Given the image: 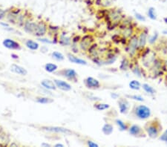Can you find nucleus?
<instances>
[{
    "label": "nucleus",
    "mask_w": 167,
    "mask_h": 147,
    "mask_svg": "<svg viewBox=\"0 0 167 147\" xmlns=\"http://www.w3.org/2000/svg\"><path fill=\"white\" fill-rule=\"evenodd\" d=\"M152 110L149 106L142 103H134L128 115L133 120H147L152 117Z\"/></svg>",
    "instance_id": "1"
},
{
    "label": "nucleus",
    "mask_w": 167,
    "mask_h": 147,
    "mask_svg": "<svg viewBox=\"0 0 167 147\" xmlns=\"http://www.w3.org/2000/svg\"><path fill=\"white\" fill-rule=\"evenodd\" d=\"M143 129L147 134V137L151 139H158L163 132V125L161 120L155 117L149 118L143 125Z\"/></svg>",
    "instance_id": "2"
},
{
    "label": "nucleus",
    "mask_w": 167,
    "mask_h": 147,
    "mask_svg": "<svg viewBox=\"0 0 167 147\" xmlns=\"http://www.w3.org/2000/svg\"><path fill=\"white\" fill-rule=\"evenodd\" d=\"M124 16L122 10L120 8L111 7L109 8H105V14L103 18L106 20L109 27H114L123 20Z\"/></svg>",
    "instance_id": "3"
},
{
    "label": "nucleus",
    "mask_w": 167,
    "mask_h": 147,
    "mask_svg": "<svg viewBox=\"0 0 167 147\" xmlns=\"http://www.w3.org/2000/svg\"><path fill=\"white\" fill-rule=\"evenodd\" d=\"M126 51L128 57L130 59H133L137 55L139 52L138 46V37L137 34H134L129 39H128L126 44Z\"/></svg>",
    "instance_id": "4"
},
{
    "label": "nucleus",
    "mask_w": 167,
    "mask_h": 147,
    "mask_svg": "<svg viewBox=\"0 0 167 147\" xmlns=\"http://www.w3.org/2000/svg\"><path fill=\"white\" fill-rule=\"evenodd\" d=\"M57 76L62 77L65 78L68 81L72 82V83H77L79 80V77H78V73L76 72L74 69L67 68V69H61L57 70L54 73Z\"/></svg>",
    "instance_id": "5"
},
{
    "label": "nucleus",
    "mask_w": 167,
    "mask_h": 147,
    "mask_svg": "<svg viewBox=\"0 0 167 147\" xmlns=\"http://www.w3.org/2000/svg\"><path fill=\"white\" fill-rule=\"evenodd\" d=\"M127 132L132 137L139 138V139L147 138V134L144 130L143 127L140 126L138 124H131Z\"/></svg>",
    "instance_id": "6"
},
{
    "label": "nucleus",
    "mask_w": 167,
    "mask_h": 147,
    "mask_svg": "<svg viewBox=\"0 0 167 147\" xmlns=\"http://www.w3.org/2000/svg\"><path fill=\"white\" fill-rule=\"evenodd\" d=\"M95 42V36L92 34H86L80 39L78 43V47L82 51L86 52L91 45Z\"/></svg>",
    "instance_id": "7"
},
{
    "label": "nucleus",
    "mask_w": 167,
    "mask_h": 147,
    "mask_svg": "<svg viewBox=\"0 0 167 147\" xmlns=\"http://www.w3.org/2000/svg\"><path fill=\"white\" fill-rule=\"evenodd\" d=\"M41 129L48 132L55 133V134H63L66 135H73L75 132L71 129L61 126H41Z\"/></svg>",
    "instance_id": "8"
},
{
    "label": "nucleus",
    "mask_w": 167,
    "mask_h": 147,
    "mask_svg": "<svg viewBox=\"0 0 167 147\" xmlns=\"http://www.w3.org/2000/svg\"><path fill=\"white\" fill-rule=\"evenodd\" d=\"M36 27H37V21L34 20L33 17L30 14L26 19L25 23L22 26V28L26 34L34 36L35 34Z\"/></svg>",
    "instance_id": "9"
},
{
    "label": "nucleus",
    "mask_w": 167,
    "mask_h": 147,
    "mask_svg": "<svg viewBox=\"0 0 167 147\" xmlns=\"http://www.w3.org/2000/svg\"><path fill=\"white\" fill-rule=\"evenodd\" d=\"M117 103L118 108H119V111L121 115H128L131 108V103L128 98L126 97H118Z\"/></svg>",
    "instance_id": "10"
},
{
    "label": "nucleus",
    "mask_w": 167,
    "mask_h": 147,
    "mask_svg": "<svg viewBox=\"0 0 167 147\" xmlns=\"http://www.w3.org/2000/svg\"><path fill=\"white\" fill-rule=\"evenodd\" d=\"M137 34V37H138V46H139V53L144 50L147 47L148 44V36H149V32L148 30L144 28L141 31H139Z\"/></svg>",
    "instance_id": "11"
},
{
    "label": "nucleus",
    "mask_w": 167,
    "mask_h": 147,
    "mask_svg": "<svg viewBox=\"0 0 167 147\" xmlns=\"http://www.w3.org/2000/svg\"><path fill=\"white\" fill-rule=\"evenodd\" d=\"M48 29H49V26L46 21H37V27H36L34 36H36L37 38L44 37L48 33Z\"/></svg>",
    "instance_id": "12"
},
{
    "label": "nucleus",
    "mask_w": 167,
    "mask_h": 147,
    "mask_svg": "<svg viewBox=\"0 0 167 147\" xmlns=\"http://www.w3.org/2000/svg\"><path fill=\"white\" fill-rule=\"evenodd\" d=\"M83 84L86 89L89 90H97L101 88V83L97 78L93 77H87L83 80Z\"/></svg>",
    "instance_id": "13"
},
{
    "label": "nucleus",
    "mask_w": 167,
    "mask_h": 147,
    "mask_svg": "<svg viewBox=\"0 0 167 147\" xmlns=\"http://www.w3.org/2000/svg\"><path fill=\"white\" fill-rule=\"evenodd\" d=\"M2 45L5 48L13 51H20L22 48V45L20 44V43L10 38H6L3 40Z\"/></svg>",
    "instance_id": "14"
},
{
    "label": "nucleus",
    "mask_w": 167,
    "mask_h": 147,
    "mask_svg": "<svg viewBox=\"0 0 167 147\" xmlns=\"http://www.w3.org/2000/svg\"><path fill=\"white\" fill-rule=\"evenodd\" d=\"M135 30L133 27L130 24H126L123 28H122L121 29V36L122 38L125 40H128L129 39L130 37L133 35L134 34H135Z\"/></svg>",
    "instance_id": "15"
},
{
    "label": "nucleus",
    "mask_w": 167,
    "mask_h": 147,
    "mask_svg": "<svg viewBox=\"0 0 167 147\" xmlns=\"http://www.w3.org/2000/svg\"><path fill=\"white\" fill-rule=\"evenodd\" d=\"M54 82L56 86H57V89H59V90L62 91V92H70L72 89L71 84L65 81V80L54 79Z\"/></svg>",
    "instance_id": "16"
},
{
    "label": "nucleus",
    "mask_w": 167,
    "mask_h": 147,
    "mask_svg": "<svg viewBox=\"0 0 167 147\" xmlns=\"http://www.w3.org/2000/svg\"><path fill=\"white\" fill-rule=\"evenodd\" d=\"M67 58L71 63L80 65V66H87V65H88V62H87L86 60L76 57V55H74V54L72 53H68Z\"/></svg>",
    "instance_id": "17"
},
{
    "label": "nucleus",
    "mask_w": 167,
    "mask_h": 147,
    "mask_svg": "<svg viewBox=\"0 0 167 147\" xmlns=\"http://www.w3.org/2000/svg\"><path fill=\"white\" fill-rule=\"evenodd\" d=\"M57 41H58L59 44L62 46H69V45H71V43H72V39L71 36H68L65 33H62L59 35Z\"/></svg>",
    "instance_id": "18"
},
{
    "label": "nucleus",
    "mask_w": 167,
    "mask_h": 147,
    "mask_svg": "<svg viewBox=\"0 0 167 147\" xmlns=\"http://www.w3.org/2000/svg\"><path fill=\"white\" fill-rule=\"evenodd\" d=\"M10 71L20 76H26L28 74L27 69L17 64H12L10 66Z\"/></svg>",
    "instance_id": "19"
},
{
    "label": "nucleus",
    "mask_w": 167,
    "mask_h": 147,
    "mask_svg": "<svg viewBox=\"0 0 167 147\" xmlns=\"http://www.w3.org/2000/svg\"><path fill=\"white\" fill-rule=\"evenodd\" d=\"M41 85L46 90L56 91L57 89L54 80H50V79H44V80H42Z\"/></svg>",
    "instance_id": "20"
},
{
    "label": "nucleus",
    "mask_w": 167,
    "mask_h": 147,
    "mask_svg": "<svg viewBox=\"0 0 167 147\" xmlns=\"http://www.w3.org/2000/svg\"><path fill=\"white\" fill-rule=\"evenodd\" d=\"M115 2V0H95V4L101 8H111Z\"/></svg>",
    "instance_id": "21"
},
{
    "label": "nucleus",
    "mask_w": 167,
    "mask_h": 147,
    "mask_svg": "<svg viewBox=\"0 0 167 147\" xmlns=\"http://www.w3.org/2000/svg\"><path fill=\"white\" fill-rule=\"evenodd\" d=\"M10 138L8 134L0 128V146H6L10 145Z\"/></svg>",
    "instance_id": "22"
},
{
    "label": "nucleus",
    "mask_w": 167,
    "mask_h": 147,
    "mask_svg": "<svg viewBox=\"0 0 167 147\" xmlns=\"http://www.w3.org/2000/svg\"><path fill=\"white\" fill-rule=\"evenodd\" d=\"M132 65V64L131 63V59L128 57H124L122 59L121 64H120L119 66V69L121 70V71H128V69H131Z\"/></svg>",
    "instance_id": "23"
},
{
    "label": "nucleus",
    "mask_w": 167,
    "mask_h": 147,
    "mask_svg": "<svg viewBox=\"0 0 167 147\" xmlns=\"http://www.w3.org/2000/svg\"><path fill=\"white\" fill-rule=\"evenodd\" d=\"M114 123L117 126L118 129H119L121 132H125V131H127L128 130V127H129V126L131 125L130 123H128V122L123 121V120H121V119H118V118H117L114 120Z\"/></svg>",
    "instance_id": "24"
},
{
    "label": "nucleus",
    "mask_w": 167,
    "mask_h": 147,
    "mask_svg": "<svg viewBox=\"0 0 167 147\" xmlns=\"http://www.w3.org/2000/svg\"><path fill=\"white\" fill-rule=\"evenodd\" d=\"M101 131L102 134L106 136H109L114 132V126L110 123H106L102 126Z\"/></svg>",
    "instance_id": "25"
},
{
    "label": "nucleus",
    "mask_w": 167,
    "mask_h": 147,
    "mask_svg": "<svg viewBox=\"0 0 167 147\" xmlns=\"http://www.w3.org/2000/svg\"><path fill=\"white\" fill-rule=\"evenodd\" d=\"M24 44L26 48L31 51H37L39 48V43L32 40H26Z\"/></svg>",
    "instance_id": "26"
},
{
    "label": "nucleus",
    "mask_w": 167,
    "mask_h": 147,
    "mask_svg": "<svg viewBox=\"0 0 167 147\" xmlns=\"http://www.w3.org/2000/svg\"><path fill=\"white\" fill-rule=\"evenodd\" d=\"M141 89L146 92V93L149 94V95L154 96L157 94L156 89L148 83H143L141 85Z\"/></svg>",
    "instance_id": "27"
},
{
    "label": "nucleus",
    "mask_w": 167,
    "mask_h": 147,
    "mask_svg": "<svg viewBox=\"0 0 167 147\" xmlns=\"http://www.w3.org/2000/svg\"><path fill=\"white\" fill-rule=\"evenodd\" d=\"M93 107L95 108V109L97 110V111H106V110H108L110 108V105L109 103H102L100 101H97V102H95L93 105Z\"/></svg>",
    "instance_id": "28"
},
{
    "label": "nucleus",
    "mask_w": 167,
    "mask_h": 147,
    "mask_svg": "<svg viewBox=\"0 0 167 147\" xmlns=\"http://www.w3.org/2000/svg\"><path fill=\"white\" fill-rule=\"evenodd\" d=\"M36 102L39 104H51L54 102V99L51 97H45V96H38L36 97Z\"/></svg>",
    "instance_id": "29"
},
{
    "label": "nucleus",
    "mask_w": 167,
    "mask_h": 147,
    "mask_svg": "<svg viewBox=\"0 0 167 147\" xmlns=\"http://www.w3.org/2000/svg\"><path fill=\"white\" fill-rule=\"evenodd\" d=\"M158 40H159V32L158 31H155L153 32L151 36H148V44L152 46V45L156 44Z\"/></svg>",
    "instance_id": "30"
},
{
    "label": "nucleus",
    "mask_w": 167,
    "mask_h": 147,
    "mask_svg": "<svg viewBox=\"0 0 167 147\" xmlns=\"http://www.w3.org/2000/svg\"><path fill=\"white\" fill-rule=\"evenodd\" d=\"M132 72L135 74V76L137 77H142L143 75V69L142 68L139 66L138 64H135V65H132L131 69Z\"/></svg>",
    "instance_id": "31"
},
{
    "label": "nucleus",
    "mask_w": 167,
    "mask_h": 147,
    "mask_svg": "<svg viewBox=\"0 0 167 147\" xmlns=\"http://www.w3.org/2000/svg\"><path fill=\"white\" fill-rule=\"evenodd\" d=\"M44 69L48 73H54L58 70V66L52 62H48L44 66Z\"/></svg>",
    "instance_id": "32"
},
{
    "label": "nucleus",
    "mask_w": 167,
    "mask_h": 147,
    "mask_svg": "<svg viewBox=\"0 0 167 147\" xmlns=\"http://www.w3.org/2000/svg\"><path fill=\"white\" fill-rule=\"evenodd\" d=\"M147 17H149L151 20L155 21L158 20L157 11H156V9L154 7H149V8H148Z\"/></svg>",
    "instance_id": "33"
},
{
    "label": "nucleus",
    "mask_w": 167,
    "mask_h": 147,
    "mask_svg": "<svg viewBox=\"0 0 167 147\" xmlns=\"http://www.w3.org/2000/svg\"><path fill=\"white\" fill-rule=\"evenodd\" d=\"M142 84L137 80H132L128 83V87L134 91H140Z\"/></svg>",
    "instance_id": "34"
},
{
    "label": "nucleus",
    "mask_w": 167,
    "mask_h": 147,
    "mask_svg": "<svg viewBox=\"0 0 167 147\" xmlns=\"http://www.w3.org/2000/svg\"><path fill=\"white\" fill-rule=\"evenodd\" d=\"M51 56L52 58L55 59V60L58 61V62H62V61H63L65 58L63 54H62L61 52L57 51L52 52V53L51 54Z\"/></svg>",
    "instance_id": "35"
},
{
    "label": "nucleus",
    "mask_w": 167,
    "mask_h": 147,
    "mask_svg": "<svg viewBox=\"0 0 167 147\" xmlns=\"http://www.w3.org/2000/svg\"><path fill=\"white\" fill-rule=\"evenodd\" d=\"M125 97L128 98V99L132 100H135L138 103H142L145 101L143 97H142L141 95H138V94H126Z\"/></svg>",
    "instance_id": "36"
},
{
    "label": "nucleus",
    "mask_w": 167,
    "mask_h": 147,
    "mask_svg": "<svg viewBox=\"0 0 167 147\" xmlns=\"http://www.w3.org/2000/svg\"><path fill=\"white\" fill-rule=\"evenodd\" d=\"M134 16H135V19L139 22H146L147 21V17L143 15L142 13H139V12H135Z\"/></svg>",
    "instance_id": "37"
},
{
    "label": "nucleus",
    "mask_w": 167,
    "mask_h": 147,
    "mask_svg": "<svg viewBox=\"0 0 167 147\" xmlns=\"http://www.w3.org/2000/svg\"><path fill=\"white\" fill-rule=\"evenodd\" d=\"M86 144L87 146H89V147H99L98 143H97L96 142H95V141H93L92 140H86Z\"/></svg>",
    "instance_id": "38"
},
{
    "label": "nucleus",
    "mask_w": 167,
    "mask_h": 147,
    "mask_svg": "<svg viewBox=\"0 0 167 147\" xmlns=\"http://www.w3.org/2000/svg\"><path fill=\"white\" fill-rule=\"evenodd\" d=\"M159 141H162V142H164L165 143H166L167 144V133L166 132H163V133H161V135L159 136L158 138Z\"/></svg>",
    "instance_id": "39"
},
{
    "label": "nucleus",
    "mask_w": 167,
    "mask_h": 147,
    "mask_svg": "<svg viewBox=\"0 0 167 147\" xmlns=\"http://www.w3.org/2000/svg\"><path fill=\"white\" fill-rule=\"evenodd\" d=\"M5 17H6V10L0 8V20H5Z\"/></svg>",
    "instance_id": "40"
},
{
    "label": "nucleus",
    "mask_w": 167,
    "mask_h": 147,
    "mask_svg": "<svg viewBox=\"0 0 167 147\" xmlns=\"http://www.w3.org/2000/svg\"><path fill=\"white\" fill-rule=\"evenodd\" d=\"M38 40H39V41L43 42V43H47V44H52V43H54L53 42H52L51 40L45 39V38H43V37H39V38H38Z\"/></svg>",
    "instance_id": "41"
},
{
    "label": "nucleus",
    "mask_w": 167,
    "mask_h": 147,
    "mask_svg": "<svg viewBox=\"0 0 167 147\" xmlns=\"http://www.w3.org/2000/svg\"><path fill=\"white\" fill-rule=\"evenodd\" d=\"M111 97L113 98V99H117L118 97H120V95L119 94H116V93H111Z\"/></svg>",
    "instance_id": "42"
},
{
    "label": "nucleus",
    "mask_w": 167,
    "mask_h": 147,
    "mask_svg": "<svg viewBox=\"0 0 167 147\" xmlns=\"http://www.w3.org/2000/svg\"><path fill=\"white\" fill-rule=\"evenodd\" d=\"M41 146H44V147H51V145L49 144V143H43L41 144Z\"/></svg>",
    "instance_id": "43"
},
{
    "label": "nucleus",
    "mask_w": 167,
    "mask_h": 147,
    "mask_svg": "<svg viewBox=\"0 0 167 147\" xmlns=\"http://www.w3.org/2000/svg\"><path fill=\"white\" fill-rule=\"evenodd\" d=\"M54 146V147H64L65 146V145L62 144V143H56Z\"/></svg>",
    "instance_id": "44"
},
{
    "label": "nucleus",
    "mask_w": 167,
    "mask_h": 147,
    "mask_svg": "<svg viewBox=\"0 0 167 147\" xmlns=\"http://www.w3.org/2000/svg\"><path fill=\"white\" fill-rule=\"evenodd\" d=\"M5 69V64L2 63V62H0V70H3Z\"/></svg>",
    "instance_id": "45"
},
{
    "label": "nucleus",
    "mask_w": 167,
    "mask_h": 147,
    "mask_svg": "<svg viewBox=\"0 0 167 147\" xmlns=\"http://www.w3.org/2000/svg\"><path fill=\"white\" fill-rule=\"evenodd\" d=\"M162 34H165V35L167 34V30H163V31H162Z\"/></svg>",
    "instance_id": "46"
},
{
    "label": "nucleus",
    "mask_w": 167,
    "mask_h": 147,
    "mask_svg": "<svg viewBox=\"0 0 167 147\" xmlns=\"http://www.w3.org/2000/svg\"><path fill=\"white\" fill-rule=\"evenodd\" d=\"M163 22L166 24H167V17H164V18H163Z\"/></svg>",
    "instance_id": "47"
},
{
    "label": "nucleus",
    "mask_w": 167,
    "mask_h": 147,
    "mask_svg": "<svg viewBox=\"0 0 167 147\" xmlns=\"http://www.w3.org/2000/svg\"><path fill=\"white\" fill-rule=\"evenodd\" d=\"M165 132H166V133H167V129H166V131H165Z\"/></svg>",
    "instance_id": "48"
}]
</instances>
